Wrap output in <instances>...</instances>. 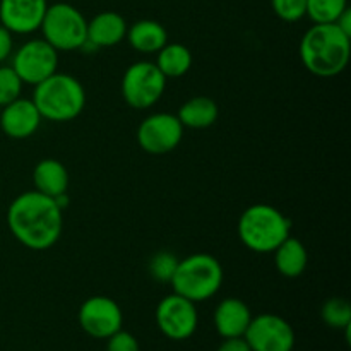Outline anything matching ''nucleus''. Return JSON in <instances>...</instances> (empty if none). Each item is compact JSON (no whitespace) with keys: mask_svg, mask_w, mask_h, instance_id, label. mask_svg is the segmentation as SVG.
<instances>
[{"mask_svg":"<svg viewBox=\"0 0 351 351\" xmlns=\"http://www.w3.org/2000/svg\"><path fill=\"white\" fill-rule=\"evenodd\" d=\"M7 225L17 242L41 252L51 249L58 242L64 228V216L53 197L29 191L10 202L7 209Z\"/></svg>","mask_w":351,"mask_h":351,"instance_id":"nucleus-1","label":"nucleus"},{"mask_svg":"<svg viewBox=\"0 0 351 351\" xmlns=\"http://www.w3.org/2000/svg\"><path fill=\"white\" fill-rule=\"evenodd\" d=\"M350 53L351 38L335 23L314 24L302 36V64L317 77H335L341 74L348 65Z\"/></svg>","mask_w":351,"mask_h":351,"instance_id":"nucleus-2","label":"nucleus"},{"mask_svg":"<svg viewBox=\"0 0 351 351\" xmlns=\"http://www.w3.org/2000/svg\"><path fill=\"white\" fill-rule=\"evenodd\" d=\"M31 99L41 119L50 122H71L84 110L86 93L74 75L55 72L34 86Z\"/></svg>","mask_w":351,"mask_h":351,"instance_id":"nucleus-3","label":"nucleus"},{"mask_svg":"<svg viewBox=\"0 0 351 351\" xmlns=\"http://www.w3.org/2000/svg\"><path fill=\"white\" fill-rule=\"evenodd\" d=\"M291 223L280 209L269 204H254L239 219V237L243 245L257 254L274 252L290 237Z\"/></svg>","mask_w":351,"mask_h":351,"instance_id":"nucleus-4","label":"nucleus"},{"mask_svg":"<svg viewBox=\"0 0 351 351\" xmlns=\"http://www.w3.org/2000/svg\"><path fill=\"white\" fill-rule=\"evenodd\" d=\"M170 285L173 293L194 304L209 300L221 288L223 267L211 254H192L178 261Z\"/></svg>","mask_w":351,"mask_h":351,"instance_id":"nucleus-5","label":"nucleus"},{"mask_svg":"<svg viewBox=\"0 0 351 351\" xmlns=\"http://www.w3.org/2000/svg\"><path fill=\"white\" fill-rule=\"evenodd\" d=\"M40 29L43 40L57 51L81 50L88 38V21L74 5L57 2L47 7Z\"/></svg>","mask_w":351,"mask_h":351,"instance_id":"nucleus-6","label":"nucleus"},{"mask_svg":"<svg viewBox=\"0 0 351 351\" xmlns=\"http://www.w3.org/2000/svg\"><path fill=\"white\" fill-rule=\"evenodd\" d=\"M167 88V77L153 62H136L122 77V96L136 110L151 108L160 101Z\"/></svg>","mask_w":351,"mask_h":351,"instance_id":"nucleus-7","label":"nucleus"},{"mask_svg":"<svg viewBox=\"0 0 351 351\" xmlns=\"http://www.w3.org/2000/svg\"><path fill=\"white\" fill-rule=\"evenodd\" d=\"M58 51L50 43L41 40H29L14 53L12 65L23 84L36 86L57 72Z\"/></svg>","mask_w":351,"mask_h":351,"instance_id":"nucleus-8","label":"nucleus"},{"mask_svg":"<svg viewBox=\"0 0 351 351\" xmlns=\"http://www.w3.org/2000/svg\"><path fill=\"white\" fill-rule=\"evenodd\" d=\"M197 308L194 302L171 293L156 307V324L160 331L173 341L189 339L197 329Z\"/></svg>","mask_w":351,"mask_h":351,"instance_id":"nucleus-9","label":"nucleus"},{"mask_svg":"<svg viewBox=\"0 0 351 351\" xmlns=\"http://www.w3.org/2000/svg\"><path fill=\"white\" fill-rule=\"evenodd\" d=\"M184 129L177 115L154 113L141 122L137 129V144L149 154H167L180 144Z\"/></svg>","mask_w":351,"mask_h":351,"instance_id":"nucleus-10","label":"nucleus"},{"mask_svg":"<svg viewBox=\"0 0 351 351\" xmlns=\"http://www.w3.org/2000/svg\"><path fill=\"white\" fill-rule=\"evenodd\" d=\"M243 338L252 351H293L295 348L293 328L276 314L252 317Z\"/></svg>","mask_w":351,"mask_h":351,"instance_id":"nucleus-11","label":"nucleus"},{"mask_svg":"<svg viewBox=\"0 0 351 351\" xmlns=\"http://www.w3.org/2000/svg\"><path fill=\"white\" fill-rule=\"evenodd\" d=\"M79 324L82 331L96 339H108L122 329L123 315L119 304L108 297H91L79 308Z\"/></svg>","mask_w":351,"mask_h":351,"instance_id":"nucleus-12","label":"nucleus"},{"mask_svg":"<svg viewBox=\"0 0 351 351\" xmlns=\"http://www.w3.org/2000/svg\"><path fill=\"white\" fill-rule=\"evenodd\" d=\"M47 0H0V24L16 34L40 29L47 12Z\"/></svg>","mask_w":351,"mask_h":351,"instance_id":"nucleus-13","label":"nucleus"},{"mask_svg":"<svg viewBox=\"0 0 351 351\" xmlns=\"http://www.w3.org/2000/svg\"><path fill=\"white\" fill-rule=\"evenodd\" d=\"M41 115L34 106L33 99L17 98L3 106L0 113V129L12 139H27L41 125Z\"/></svg>","mask_w":351,"mask_h":351,"instance_id":"nucleus-14","label":"nucleus"},{"mask_svg":"<svg viewBox=\"0 0 351 351\" xmlns=\"http://www.w3.org/2000/svg\"><path fill=\"white\" fill-rule=\"evenodd\" d=\"M250 321H252L250 308L239 298H225L219 302L215 311V328L223 339L240 338L245 335Z\"/></svg>","mask_w":351,"mask_h":351,"instance_id":"nucleus-15","label":"nucleus"},{"mask_svg":"<svg viewBox=\"0 0 351 351\" xmlns=\"http://www.w3.org/2000/svg\"><path fill=\"white\" fill-rule=\"evenodd\" d=\"M127 23L119 12L113 10H105L99 12L88 21V38L96 48H108L115 47L125 38Z\"/></svg>","mask_w":351,"mask_h":351,"instance_id":"nucleus-16","label":"nucleus"},{"mask_svg":"<svg viewBox=\"0 0 351 351\" xmlns=\"http://www.w3.org/2000/svg\"><path fill=\"white\" fill-rule=\"evenodd\" d=\"M125 38L139 53H156L168 43V33L163 24L153 19H141L127 27Z\"/></svg>","mask_w":351,"mask_h":351,"instance_id":"nucleus-17","label":"nucleus"},{"mask_svg":"<svg viewBox=\"0 0 351 351\" xmlns=\"http://www.w3.org/2000/svg\"><path fill=\"white\" fill-rule=\"evenodd\" d=\"M34 191L50 197H57L67 192L69 173L67 168L53 158H45L34 167L33 171Z\"/></svg>","mask_w":351,"mask_h":351,"instance_id":"nucleus-18","label":"nucleus"},{"mask_svg":"<svg viewBox=\"0 0 351 351\" xmlns=\"http://www.w3.org/2000/svg\"><path fill=\"white\" fill-rule=\"evenodd\" d=\"M308 264V254L298 239L288 237L274 249V266L285 278H298L304 274Z\"/></svg>","mask_w":351,"mask_h":351,"instance_id":"nucleus-19","label":"nucleus"},{"mask_svg":"<svg viewBox=\"0 0 351 351\" xmlns=\"http://www.w3.org/2000/svg\"><path fill=\"white\" fill-rule=\"evenodd\" d=\"M218 105L209 96H195L185 101L178 110L177 117L182 125L189 129H208L218 120Z\"/></svg>","mask_w":351,"mask_h":351,"instance_id":"nucleus-20","label":"nucleus"},{"mask_svg":"<svg viewBox=\"0 0 351 351\" xmlns=\"http://www.w3.org/2000/svg\"><path fill=\"white\" fill-rule=\"evenodd\" d=\"M158 69L165 77H182L192 67V53L185 45L167 43L158 51Z\"/></svg>","mask_w":351,"mask_h":351,"instance_id":"nucleus-21","label":"nucleus"},{"mask_svg":"<svg viewBox=\"0 0 351 351\" xmlns=\"http://www.w3.org/2000/svg\"><path fill=\"white\" fill-rule=\"evenodd\" d=\"M348 7V0H307V14L314 24L335 23L343 10Z\"/></svg>","mask_w":351,"mask_h":351,"instance_id":"nucleus-22","label":"nucleus"},{"mask_svg":"<svg viewBox=\"0 0 351 351\" xmlns=\"http://www.w3.org/2000/svg\"><path fill=\"white\" fill-rule=\"evenodd\" d=\"M321 317L329 328L332 329H348L351 328V305L345 298H329L322 305Z\"/></svg>","mask_w":351,"mask_h":351,"instance_id":"nucleus-23","label":"nucleus"},{"mask_svg":"<svg viewBox=\"0 0 351 351\" xmlns=\"http://www.w3.org/2000/svg\"><path fill=\"white\" fill-rule=\"evenodd\" d=\"M178 259L171 252L161 250L156 252L149 261V274L153 280L161 281V283H170L171 276H173L175 269H177Z\"/></svg>","mask_w":351,"mask_h":351,"instance_id":"nucleus-24","label":"nucleus"},{"mask_svg":"<svg viewBox=\"0 0 351 351\" xmlns=\"http://www.w3.org/2000/svg\"><path fill=\"white\" fill-rule=\"evenodd\" d=\"M21 89H23V81L16 71L9 65L0 67V106L9 105L10 101L19 98Z\"/></svg>","mask_w":351,"mask_h":351,"instance_id":"nucleus-25","label":"nucleus"},{"mask_svg":"<svg viewBox=\"0 0 351 351\" xmlns=\"http://www.w3.org/2000/svg\"><path fill=\"white\" fill-rule=\"evenodd\" d=\"M274 14L281 21L297 23L307 14V0H271Z\"/></svg>","mask_w":351,"mask_h":351,"instance_id":"nucleus-26","label":"nucleus"},{"mask_svg":"<svg viewBox=\"0 0 351 351\" xmlns=\"http://www.w3.org/2000/svg\"><path fill=\"white\" fill-rule=\"evenodd\" d=\"M106 351H139V343L130 332L120 329L108 338Z\"/></svg>","mask_w":351,"mask_h":351,"instance_id":"nucleus-27","label":"nucleus"},{"mask_svg":"<svg viewBox=\"0 0 351 351\" xmlns=\"http://www.w3.org/2000/svg\"><path fill=\"white\" fill-rule=\"evenodd\" d=\"M12 33L0 24V62L7 60L12 53Z\"/></svg>","mask_w":351,"mask_h":351,"instance_id":"nucleus-28","label":"nucleus"},{"mask_svg":"<svg viewBox=\"0 0 351 351\" xmlns=\"http://www.w3.org/2000/svg\"><path fill=\"white\" fill-rule=\"evenodd\" d=\"M218 351H252V350H250L249 343L245 341V338H243V336H240V338H225L223 339V343L219 345Z\"/></svg>","mask_w":351,"mask_h":351,"instance_id":"nucleus-29","label":"nucleus"},{"mask_svg":"<svg viewBox=\"0 0 351 351\" xmlns=\"http://www.w3.org/2000/svg\"><path fill=\"white\" fill-rule=\"evenodd\" d=\"M335 24L343 31V33L348 34V36L351 38V9L350 7H346V9L343 10L341 16L335 21Z\"/></svg>","mask_w":351,"mask_h":351,"instance_id":"nucleus-30","label":"nucleus"}]
</instances>
